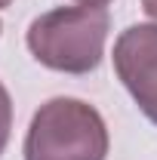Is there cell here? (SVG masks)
<instances>
[{
	"mask_svg": "<svg viewBox=\"0 0 157 160\" xmlns=\"http://www.w3.org/2000/svg\"><path fill=\"white\" fill-rule=\"evenodd\" d=\"M9 132H13V99H9L6 86L0 83V154L6 151Z\"/></svg>",
	"mask_w": 157,
	"mask_h": 160,
	"instance_id": "cell-4",
	"label": "cell"
},
{
	"mask_svg": "<svg viewBox=\"0 0 157 160\" xmlns=\"http://www.w3.org/2000/svg\"><path fill=\"white\" fill-rule=\"evenodd\" d=\"M0 31H3V22H0Z\"/></svg>",
	"mask_w": 157,
	"mask_h": 160,
	"instance_id": "cell-8",
	"label": "cell"
},
{
	"mask_svg": "<svg viewBox=\"0 0 157 160\" xmlns=\"http://www.w3.org/2000/svg\"><path fill=\"white\" fill-rule=\"evenodd\" d=\"M9 3H13V0H0V9H6V6H9Z\"/></svg>",
	"mask_w": 157,
	"mask_h": 160,
	"instance_id": "cell-7",
	"label": "cell"
},
{
	"mask_svg": "<svg viewBox=\"0 0 157 160\" xmlns=\"http://www.w3.org/2000/svg\"><path fill=\"white\" fill-rule=\"evenodd\" d=\"M142 9H145L151 19H157V0H142Z\"/></svg>",
	"mask_w": 157,
	"mask_h": 160,
	"instance_id": "cell-5",
	"label": "cell"
},
{
	"mask_svg": "<svg viewBox=\"0 0 157 160\" xmlns=\"http://www.w3.org/2000/svg\"><path fill=\"white\" fill-rule=\"evenodd\" d=\"M111 19L99 6H59L28 25L31 56L62 74H89L102 65Z\"/></svg>",
	"mask_w": 157,
	"mask_h": 160,
	"instance_id": "cell-1",
	"label": "cell"
},
{
	"mask_svg": "<svg viewBox=\"0 0 157 160\" xmlns=\"http://www.w3.org/2000/svg\"><path fill=\"white\" fill-rule=\"evenodd\" d=\"M114 71L139 111L157 126V25H129L114 43Z\"/></svg>",
	"mask_w": 157,
	"mask_h": 160,
	"instance_id": "cell-3",
	"label": "cell"
},
{
	"mask_svg": "<svg viewBox=\"0 0 157 160\" xmlns=\"http://www.w3.org/2000/svg\"><path fill=\"white\" fill-rule=\"evenodd\" d=\"M108 126L93 105L80 99L43 102L25 132V160H105Z\"/></svg>",
	"mask_w": 157,
	"mask_h": 160,
	"instance_id": "cell-2",
	"label": "cell"
},
{
	"mask_svg": "<svg viewBox=\"0 0 157 160\" xmlns=\"http://www.w3.org/2000/svg\"><path fill=\"white\" fill-rule=\"evenodd\" d=\"M77 3H80V6H99V9H105L111 0H77Z\"/></svg>",
	"mask_w": 157,
	"mask_h": 160,
	"instance_id": "cell-6",
	"label": "cell"
}]
</instances>
